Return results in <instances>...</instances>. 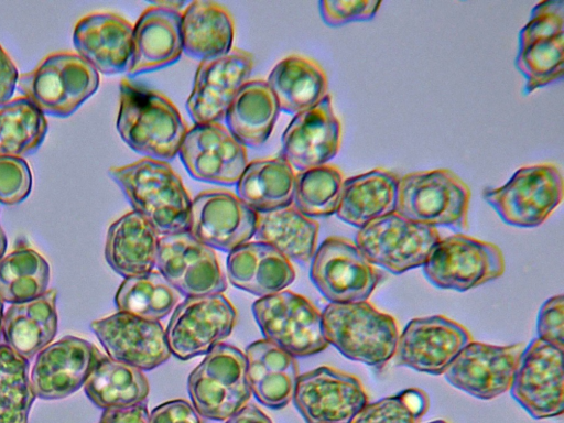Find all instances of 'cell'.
Returning <instances> with one entry per match:
<instances>
[{
	"label": "cell",
	"instance_id": "obj_1",
	"mask_svg": "<svg viewBox=\"0 0 564 423\" xmlns=\"http://www.w3.org/2000/svg\"><path fill=\"white\" fill-rule=\"evenodd\" d=\"M108 173L133 210L159 236L188 231L192 200L182 180L166 162L144 158L111 167Z\"/></svg>",
	"mask_w": 564,
	"mask_h": 423
},
{
	"label": "cell",
	"instance_id": "obj_2",
	"mask_svg": "<svg viewBox=\"0 0 564 423\" xmlns=\"http://www.w3.org/2000/svg\"><path fill=\"white\" fill-rule=\"evenodd\" d=\"M117 130L134 152L163 162L178 154L187 132L182 116L166 97L128 77L120 82Z\"/></svg>",
	"mask_w": 564,
	"mask_h": 423
},
{
	"label": "cell",
	"instance_id": "obj_3",
	"mask_svg": "<svg viewBox=\"0 0 564 423\" xmlns=\"http://www.w3.org/2000/svg\"><path fill=\"white\" fill-rule=\"evenodd\" d=\"M322 324L328 345L352 361L380 368L394 356L398 323L368 301L329 303Z\"/></svg>",
	"mask_w": 564,
	"mask_h": 423
},
{
	"label": "cell",
	"instance_id": "obj_4",
	"mask_svg": "<svg viewBox=\"0 0 564 423\" xmlns=\"http://www.w3.org/2000/svg\"><path fill=\"white\" fill-rule=\"evenodd\" d=\"M470 197L468 185L448 169L412 172L399 177L395 213L460 232L468 226Z\"/></svg>",
	"mask_w": 564,
	"mask_h": 423
},
{
	"label": "cell",
	"instance_id": "obj_5",
	"mask_svg": "<svg viewBox=\"0 0 564 423\" xmlns=\"http://www.w3.org/2000/svg\"><path fill=\"white\" fill-rule=\"evenodd\" d=\"M99 86V73L73 52L47 55L35 68L19 76L18 90L44 115H73Z\"/></svg>",
	"mask_w": 564,
	"mask_h": 423
},
{
	"label": "cell",
	"instance_id": "obj_6",
	"mask_svg": "<svg viewBox=\"0 0 564 423\" xmlns=\"http://www.w3.org/2000/svg\"><path fill=\"white\" fill-rule=\"evenodd\" d=\"M187 389L199 415L216 421L229 419L252 394L245 354L231 345H217L192 370Z\"/></svg>",
	"mask_w": 564,
	"mask_h": 423
},
{
	"label": "cell",
	"instance_id": "obj_7",
	"mask_svg": "<svg viewBox=\"0 0 564 423\" xmlns=\"http://www.w3.org/2000/svg\"><path fill=\"white\" fill-rule=\"evenodd\" d=\"M563 178L555 164L522 166L502 186L487 188L484 199L503 223L519 228L542 225L563 200Z\"/></svg>",
	"mask_w": 564,
	"mask_h": 423
},
{
	"label": "cell",
	"instance_id": "obj_8",
	"mask_svg": "<svg viewBox=\"0 0 564 423\" xmlns=\"http://www.w3.org/2000/svg\"><path fill=\"white\" fill-rule=\"evenodd\" d=\"M440 239L436 228L393 212L359 228L354 242L371 264L402 274L423 267Z\"/></svg>",
	"mask_w": 564,
	"mask_h": 423
},
{
	"label": "cell",
	"instance_id": "obj_9",
	"mask_svg": "<svg viewBox=\"0 0 564 423\" xmlns=\"http://www.w3.org/2000/svg\"><path fill=\"white\" fill-rule=\"evenodd\" d=\"M422 268L434 286L466 292L500 278L505 258L496 245L457 232L441 238Z\"/></svg>",
	"mask_w": 564,
	"mask_h": 423
},
{
	"label": "cell",
	"instance_id": "obj_10",
	"mask_svg": "<svg viewBox=\"0 0 564 423\" xmlns=\"http://www.w3.org/2000/svg\"><path fill=\"white\" fill-rule=\"evenodd\" d=\"M252 313L264 336L293 357L318 354L328 347L322 313L303 295L283 290L260 297Z\"/></svg>",
	"mask_w": 564,
	"mask_h": 423
},
{
	"label": "cell",
	"instance_id": "obj_11",
	"mask_svg": "<svg viewBox=\"0 0 564 423\" xmlns=\"http://www.w3.org/2000/svg\"><path fill=\"white\" fill-rule=\"evenodd\" d=\"M236 319L234 305L223 294L187 296L166 326L169 349L181 360L206 355L231 334Z\"/></svg>",
	"mask_w": 564,
	"mask_h": 423
},
{
	"label": "cell",
	"instance_id": "obj_12",
	"mask_svg": "<svg viewBox=\"0 0 564 423\" xmlns=\"http://www.w3.org/2000/svg\"><path fill=\"white\" fill-rule=\"evenodd\" d=\"M310 276L329 303L367 301L380 275L356 243L347 238H326L312 258Z\"/></svg>",
	"mask_w": 564,
	"mask_h": 423
},
{
	"label": "cell",
	"instance_id": "obj_13",
	"mask_svg": "<svg viewBox=\"0 0 564 423\" xmlns=\"http://www.w3.org/2000/svg\"><path fill=\"white\" fill-rule=\"evenodd\" d=\"M563 349L539 338L525 346L510 393L535 420L556 417L564 411Z\"/></svg>",
	"mask_w": 564,
	"mask_h": 423
},
{
	"label": "cell",
	"instance_id": "obj_14",
	"mask_svg": "<svg viewBox=\"0 0 564 423\" xmlns=\"http://www.w3.org/2000/svg\"><path fill=\"white\" fill-rule=\"evenodd\" d=\"M293 402L306 423H350L368 395L356 376L321 366L299 376Z\"/></svg>",
	"mask_w": 564,
	"mask_h": 423
},
{
	"label": "cell",
	"instance_id": "obj_15",
	"mask_svg": "<svg viewBox=\"0 0 564 423\" xmlns=\"http://www.w3.org/2000/svg\"><path fill=\"white\" fill-rule=\"evenodd\" d=\"M525 346L470 341L444 371L454 388L481 400H491L510 390Z\"/></svg>",
	"mask_w": 564,
	"mask_h": 423
},
{
	"label": "cell",
	"instance_id": "obj_16",
	"mask_svg": "<svg viewBox=\"0 0 564 423\" xmlns=\"http://www.w3.org/2000/svg\"><path fill=\"white\" fill-rule=\"evenodd\" d=\"M471 340L463 325L446 316L413 318L399 334L394 364L419 372L443 375Z\"/></svg>",
	"mask_w": 564,
	"mask_h": 423
},
{
	"label": "cell",
	"instance_id": "obj_17",
	"mask_svg": "<svg viewBox=\"0 0 564 423\" xmlns=\"http://www.w3.org/2000/svg\"><path fill=\"white\" fill-rule=\"evenodd\" d=\"M258 214L236 194L210 189L192 200L188 234L212 249L231 252L250 241Z\"/></svg>",
	"mask_w": 564,
	"mask_h": 423
},
{
	"label": "cell",
	"instance_id": "obj_18",
	"mask_svg": "<svg viewBox=\"0 0 564 423\" xmlns=\"http://www.w3.org/2000/svg\"><path fill=\"white\" fill-rule=\"evenodd\" d=\"M177 155L194 180L226 186L236 185L248 164L246 147L219 122L194 124Z\"/></svg>",
	"mask_w": 564,
	"mask_h": 423
},
{
	"label": "cell",
	"instance_id": "obj_19",
	"mask_svg": "<svg viewBox=\"0 0 564 423\" xmlns=\"http://www.w3.org/2000/svg\"><path fill=\"white\" fill-rule=\"evenodd\" d=\"M155 269L186 297L221 294L227 289L214 249L188 232L159 237Z\"/></svg>",
	"mask_w": 564,
	"mask_h": 423
},
{
	"label": "cell",
	"instance_id": "obj_20",
	"mask_svg": "<svg viewBox=\"0 0 564 423\" xmlns=\"http://www.w3.org/2000/svg\"><path fill=\"white\" fill-rule=\"evenodd\" d=\"M251 53L232 47L218 58L199 62L186 111L195 124L220 122L239 89L249 80Z\"/></svg>",
	"mask_w": 564,
	"mask_h": 423
},
{
	"label": "cell",
	"instance_id": "obj_21",
	"mask_svg": "<svg viewBox=\"0 0 564 423\" xmlns=\"http://www.w3.org/2000/svg\"><path fill=\"white\" fill-rule=\"evenodd\" d=\"M90 328L109 358L140 370H152L172 355L159 321L117 312L91 322Z\"/></svg>",
	"mask_w": 564,
	"mask_h": 423
},
{
	"label": "cell",
	"instance_id": "obj_22",
	"mask_svg": "<svg viewBox=\"0 0 564 423\" xmlns=\"http://www.w3.org/2000/svg\"><path fill=\"white\" fill-rule=\"evenodd\" d=\"M102 356L94 344L76 336L51 343L37 354L31 370L36 398L57 400L76 392Z\"/></svg>",
	"mask_w": 564,
	"mask_h": 423
},
{
	"label": "cell",
	"instance_id": "obj_23",
	"mask_svg": "<svg viewBox=\"0 0 564 423\" xmlns=\"http://www.w3.org/2000/svg\"><path fill=\"white\" fill-rule=\"evenodd\" d=\"M281 156L297 172L327 164L341 143L340 121L330 95L293 117L282 134Z\"/></svg>",
	"mask_w": 564,
	"mask_h": 423
},
{
	"label": "cell",
	"instance_id": "obj_24",
	"mask_svg": "<svg viewBox=\"0 0 564 423\" xmlns=\"http://www.w3.org/2000/svg\"><path fill=\"white\" fill-rule=\"evenodd\" d=\"M133 26L111 12H94L75 25L73 43L77 54L98 73H128L132 58Z\"/></svg>",
	"mask_w": 564,
	"mask_h": 423
},
{
	"label": "cell",
	"instance_id": "obj_25",
	"mask_svg": "<svg viewBox=\"0 0 564 423\" xmlns=\"http://www.w3.org/2000/svg\"><path fill=\"white\" fill-rule=\"evenodd\" d=\"M183 54L181 12L153 4L133 26L132 58L128 78L165 68Z\"/></svg>",
	"mask_w": 564,
	"mask_h": 423
},
{
	"label": "cell",
	"instance_id": "obj_26",
	"mask_svg": "<svg viewBox=\"0 0 564 423\" xmlns=\"http://www.w3.org/2000/svg\"><path fill=\"white\" fill-rule=\"evenodd\" d=\"M226 267L234 286L260 297L283 291L295 279L290 260L260 241H249L229 252Z\"/></svg>",
	"mask_w": 564,
	"mask_h": 423
},
{
	"label": "cell",
	"instance_id": "obj_27",
	"mask_svg": "<svg viewBox=\"0 0 564 423\" xmlns=\"http://www.w3.org/2000/svg\"><path fill=\"white\" fill-rule=\"evenodd\" d=\"M245 356L247 380L254 398L270 409L286 406L299 378L295 357L267 339L251 343Z\"/></svg>",
	"mask_w": 564,
	"mask_h": 423
},
{
	"label": "cell",
	"instance_id": "obj_28",
	"mask_svg": "<svg viewBox=\"0 0 564 423\" xmlns=\"http://www.w3.org/2000/svg\"><path fill=\"white\" fill-rule=\"evenodd\" d=\"M159 237L143 217L130 212L110 225L105 259L124 279L145 275L155 269Z\"/></svg>",
	"mask_w": 564,
	"mask_h": 423
},
{
	"label": "cell",
	"instance_id": "obj_29",
	"mask_svg": "<svg viewBox=\"0 0 564 423\" xmlns=\"http://www.w3.org/2000/svg\"><path fill=\"white\" fill-rule=\"evenodd\" d=\"M57 290L11 304L3 315L2 337L7 346L28 361L48 346L57 332Z\"/></svg>",
	"mask_w": 564,
	"mask_h": 423
},
{
	"label": "cell",
	"instance_id": "obj_30",
	"mask_svg": "<svg viewBox=\"0 0 564 423\" xmlns=\"http://www.w3.org/2000/svg\"><path fill=\"white\" fill-rule=\"evenodd\" d=\"M183 53L199 62L215 59L232 50L234 20L220 3L195 0L181 13Z\"/></svg>",
	"mask_w": 564,
	"mask_h": 423
},
{
	"label": "cell",
	"instance_id": "obj_31",
	"mask_svg": "<svg viewBox=\"0 0 564 423\" xmlns=\"http://www.w3.org/2000/svg\"><path fill=\"white\" fill-rule=\"evenodd\" d=\"M399 175L386 169H373L346 178L336 216L361 228L369 221L395 212Z\"/></svg>",
	"mask_w": 564,
	"mask_h": 423
},
{
	"label": "cell",
	"instance_id": "obj_32",
	"mask_svg": "<svg viewBox=\"0 0 564 423\" xmlns=\"http://www.w3.org/2000/svg\"><path fill=\"white\" fill-rule=\"evenodd\" d=\"M279 105L264 80H248L225 115V127L245 147L259 148L268 141L279 117Z\"/></svg>",
	"mask_w": 564,
	"mask_h": 423
},
{
	"label": "cell",
	"instance_id": "obj_33",
	"mask_svg": "<svg viewBox=\"0 0 564 423\" xmlns=\"http://www.w3.org/2000/svg\"><path fill=\"white\" fill-rule=\"evenodd\" d=\"M267 84L280 111L294 116L316 106L328 95L327 76L321 65L297 54L280 61L268 76Z\"/></svg>",
	"mask_w": 564,
	"mask_h": 423
},
{
	"label": "cell",
	"instance_id": "obj_34",
	"mask_svg": "<svg viewBox=\"0 0 564 423\" xmlns=\"http://www.w3.org/2000/svg\"><path fill=\"white\" fill-rule=\"evenodd\" d=\"M319 225L293 204L258 214L254 237L278 250L288 260L307 263L317 245Z\"/></svg>",
	"mask_w": 564,
	"mask_h": 423
},
{
	"label": "cell",
	"instance_id": "obj_35",
	"mask_svg": "<svg viewBox=\"0 0 564 423\" xmlns=\"http://www.w3.org/2000/svg\"><path fill=\"white\" fill-rule=\"evenodd\" d=\"M294 186V170L282 156L262 159L247 164L236 195L260 214L293 204Z\"/></svg>",
	"mask_w": 564,
	"mask_h": 423
},
{
	"label": "cell",
	"instance_id": "obj_36",
	"mask_svg": "<svg viewBox=\"0 0 564 423\" xmlns=\"http://www.w3.org/2000/svg\"><path fill=\"white\" fill-rule=\"evenodd\" d=\"M149 389L142 370L106 355L99 359L84 384L87 398L104 410L142 404Z\"/></svg>",
	"mask_w": 564,
	"mask_h": 423
},
{
	"label": "cell",
	"instance_id": "obj_37",
	"mask_svg": "<svg viewBox=\"0 0 564 423\" xmlns=\"http://www.w3.org/2000/svg\"><path fill=\"white\" fill-rule=\"evenodd\" d=\"M46 132L45 115L28 98L0 104V156L23 159L35 153Z\"/></svg>",
	"mask_w": 564,
	"mask_h": 423
},
{
	"label": "cell",
	"instance_id": "obj_38",
	"mask_svg": "<svg viewBox=\"0 0 564 423\" xmlns=\"http://www.w3.org/2000/svg\"><path fill=\"white\" fill-rule=\"evenodd\" d=\"M50 282V265L36 250L19 246L0 260V297L18 304L42 296Z\"/></svg>",
	"mask_w": 564,
	"mask_h": 423
},
{
	"label": "cell",
	"instance_id": "obj_39",
	"mask_svg": "<svg viewBox=\"0 0 564 423\" xmlns=\"http://www.w3.org/2000/svg\"><path fill=\"white\" fill-rule=\"evenodd\" d=\"M181 293L156 270L126 278L117 290L118 312L150 321H160L177 306Z\"/></svg>",
	"mask_w": 564,
	"mask_h": 423
},
{
	"label": "cell",
	"instance_id": "obj_40",
	"mask_svg": "<svg viewBox=\"0 0 564 423\" xmlns=\"http://www.w3.org/2000/svg\"><path fill=\"white\" fill-rule=\"evenodd\" d=\"M344 181L343 172L328 163L297 172L293 205L311 218L334 215L339 206Z\"/></svg>",
	"mask_w": 564,
	"mask_h": 423
},
{
	"label": "cell",
	"instance_id": "obj_41",
	"mask_svg": "<svg viewBox=\"0 0 564 423\" xmlns=\"http://www.w3.org/2000/svg\"><path fill=\"white\" fill-rule=\"evenodd\" d=\"M35 399L29 361L0 344V423H29Z\"/></svg>",
	"mask_w": 564,
	"mask_h": 423
},
{
	"label": "cell",
	"instance_id": "obj_42",
	"mask_svg": "<svg viewBox=\"0 0 564 423\" xmlns=\"http://www.w3.org/2000/svg\"><path fill=\"white\" fill-rule=\"evenodd\" d=\"M564 33L519 50L516 67L524 77V95L560 80L564 70Z\"/></svg>",
	"mask_w": 564,
	"mask_h": 423
},
{
	"label": "cell",
	"instance_id": "obj_43",
	"mask_svg": "<svg viewBox=\"0 0 564 423\" xmlns=\"http://www.w3.org/2000/svg\"><path fill=\"white\" fill-rule=\"evenodd\" d=\"M429 409L426 393L409 388L367 403L350 423H419Z\"/></svg>",
	"mask_w": 564,
	"mask_h": 423
},
{
	"label": "cell",
	"instance_id": "obj_44",
	"mask_svg": "<svg viewBox=\"0 0 564 423\" xmlns=\"http://www.w3.org/2000/svg\"><path fill=\"white\" fill-rule=\"evenodd\" d=\"M564 33V1L545 0L538 2L529 21L518 35V51L535 42L553 39Z\"/></svg>",
	"mask_w": 564,
	"mask_h": 423
},
{
	"label": "cell",
	"instance_id": "obj_45",
	"mask_svg": "<svg viewBox=\"0 0 564 423\" xmlns=\"http://www.w3.org/2000/svg\"><path fill=\"white\" fill-rule=\"evenodd\" d=\"M32 173L28 162L17 156H0V204L13 206L31 193Z\"/></svg>",
	"mask_w": 564,
	"mask_h": 423
},
{
	"label": "cell",
	"instance_id": "obj_46",
	"mask_svg": "<svg viewBox=\"0 0 564 423\" xmlns=\"http://www.w3.org/2000/svg\"><path fill=\"white\" fill-rule=\"evenodd\" d=\"M381 3L376 0H322L318 7L324 23L335 28L372 20Z\"/></svg>",
	"mask_w": 564,
	"mask_h": 423
},
{
	"label": "cell",
	"instance_id": "obj_47",
	"mask_svg": "<svg viewBox=\"0 0 564 423\" xmlns=\"http://www.w3.org/2000/svg\"><path fill=\"white\" fill-rule=\"evenodd\" d=\"M536 338L564 350V296L546 300L538 313Z\"/></svg>",
	"mask_w": 564,
	"mask_h": 423
},
{
	"label": "cell",
	"instance_id": "obj_48",
	"mask_svg": "<svg viewBox=\"0 0 564 423\" xmlns=\"http://www.w3.org/2000/svg\"><path fill=\"white\" fill-rule=\"evenodd\" d=\"M149 423H202L197 411L185 400H172L154 408Z\"/></svg>",
	"mask_w": 564,
	"mask_h": 423
},
{
	"label": "cell",
	"instance_id": "obj_49",
	"mask_svg": "<svg viewBox=\"0 0 564 423\" xmlns=\"http://www.w3.org/2000/svg\"><path fill=\"white\" fill-rule=\"evenodd\" d=\"M149 414L145 403L130 408L106 409L98 423H149Z\"/></svg>",
	"mask_w": 564,
	"mask_h": 423
},
{
	"label": "cell",
	"instance_id": "obj_50",
	"mask_svg": "<svg viewBox=\"0 0 564 423\" xmlns=\"http://www.w3.org/2000/svg\"><path fill=\"white\" fill-rule=\"evenodd\" d=\"M19 80L15 64L0 45V104L11 99Z\"/></svg>",
	"mask_w": 564,
	"mask_h": 423
},
{
	"label": "cell",
	"instance_id": "obj_51",
	"mask_svg": "<svg viewBox=\"0 0 564 423\" xmlns=\"http://www.w3.org/2000/svg\"><path fill=\"white\" fill-rule=\"evenodd\" d=\"M225 423H272L256 405L246 404L240 411L226 420Z\"/></svg>",
	"mask_w": 564,
	"mask_h": 423
},
{
	"label": "cell",
	"instance_id": "obj_52",
	"mask_svg": "<svg viewBox=\"0 0 564 423\" xmlns=\"http://www.w3.org/2000/svg\"><path fill=\"white\" fill-rule=\"evenodd\" d=\"M7 247H8L7 236H6V234L1 227V224H0V260L4 257Z\"/></svg>",
	"mask_w": 564,
	"mask_h": 423
},
{
	"label": "cell",
	"instance_id": "obj_53",
	"mask_svg": "<svg viewBox=\"0 0 564 423\" xmlns=\"http://www.w3.org/2000/svg\"><path fill=\"white\" fill-rule=\"evenodd\" d=\"M3 301L0 297V337L2 336V322H3Z\"/></svg>",
	"mask_w": 564,
	"mask_h": 423
},
{
	"label": "cell",
	"instance_id": "obj_54",
	"mask_svg": "<svg viewBox=\"0 0 564 423\" xmlns=\"http://www.w3.org/2000/svg\"><path fill=\"white\" fill-rule=\"evenodd\" d=\"M427 423H447V422L444 421V420H435V421H431V422H427Z\"/></svg>",
	"mask_w": 564,
	"mask_h": 423
}]
</instances>
